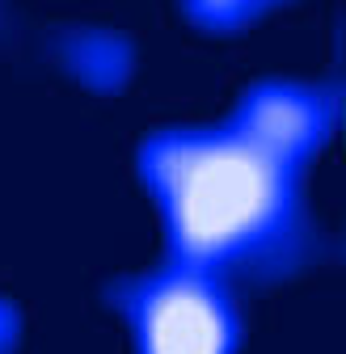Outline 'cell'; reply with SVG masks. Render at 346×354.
Here are the masks:
<instances>
[{
    "label": "cell",
    "instance_id": "cell-1",
    "mask_svg": "<svg viewBox=\"0 0 346 354\" xmlns=\"http://www.w3.org/2000/svg\"><path fill=\"white\" fill-rule=\"evenodd\" d=\"M313 144L317 110L295 93H257L237 127L152 144L148 182L186 266L228 270L279 257L291 245L300 165Z\"/></svg>",
    "mask_w": 346,
    "mask_h": 354
},
{
    "label": "cell",
    "instance_id": "cell-2",
    "mask_svg": "<svg viewBox=\"0 0 346 354\" xmlns=\"http://www.w3.org/2000/svg\"><path fill=\"white\" fill-rule=\"evenodd\" d=\"M131 317L140 354H233L237 346V313L228 295L194 266L152 279L136 295Z\"/></svg>",
    "mask_w": 346,
    "mask_h": 354
}]
</instances>
